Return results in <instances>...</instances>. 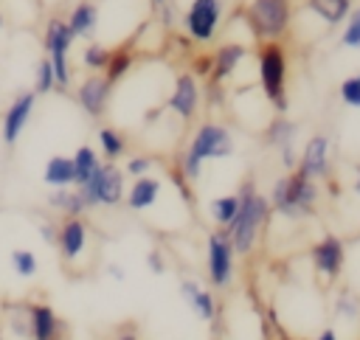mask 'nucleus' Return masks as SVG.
I'll use <instances>...</instances> for the list:
<instances>
[{
  "mask_svg": "<svg viewBox=\"0 0 360 340\" xmlns=\"http://www.w3.org/2000/svg\"><path fill=\"white\" fill-rule=\"evenodd\" d=\"M239 211H236V219L225 228L228 239H231V247L236 256H250L259 244V236L262 230L270 225V202H267V194L256 191V180L253 177H245L239 183Z\"/></svg>",
  "mask_w": 360,
  "mask_h": 340,
  "instance_id": "nucleus-1",
  "label": "nucleus"
},
{
  "mask_svg": "<svg viewBox=\"0 0 360 340\" xmlns=\"http://www.w3.org/2000/svg\"><path fill=\"white\" fill-rule=\"evenodd\" d=\"M233 149H236V146H233V135H231V129H228L225 124L202 121V124L194 129V135H191L186 152L177 157V166L183 169V174H186L191 183H197V180L202 177L205 160L231 157Z\"/></svg>",
  "mask_w": 360,
  "mask_h": 340,
  "instance_id": "nucleus-2",
  "label": "nucleus"
},
{
  "mask_svg": "<svg viewBox=\"0 0 360 340\" xmlns=\"http://www.w3.org/2000/svg\"><path fill=\"white\" fill-rule=\"evenodd\" d=\"M318 200H321V185L315 180L298 174V171L281 174L273 183L270 197H267L270 211L278 214V216H284V219H290V222L312 216L315 208H318Z\"/></svg>",
  "mask_w": 360,
  "mask_h": 340,
  "instance_id": "nucleus-3",
  "label": "nucleus"
},
{
  "mask_svg": "<svg viewBox=\"0 0 360 340\" xmlns=\"http://www.w3.org/2000/svg\"><path fill=\"white\" fill-rule=\"evenodd\" d=\"M256 45L278 42L292 22V0H248L239 11Z\"/></svg>",
  "mask_w": 360,
  "mask_h": 340,
  "instance_id": "nucleus-4",
  "label": "nucleus"
},
{
  "mask_svg": "<svg viewBox=\"0 0 360 340\" xmlns=\"http://www.w3.org/2000/svg\"><path fill=\"white\" fill-rule=\"evenodd\" d=\"M259 62V84L276 115H287L290 96H287V51L281 42H262L256 51Z\"/></svg>",
  "mask_w": 360,
  "mask_h": 340,
  "instance_id": "nucleus-5",
  "label": "nucleus"
},
{
  "mask_svg": "<svg viewBox=\"0 0 360 340\" xmlns=\"http://www.w3.org/2000/svg\"><path fill=\"white\" fill-rule=\"evenodd\" d=\"M124 171L115 166V163H101L90 180L84 185H79V194L87 205V211L93 208H118L124 202V194H127V185H124Z\"/></svg>",
  "mask_w": 360,
  "mask_h": 340,
  "instance_id": "nucleus-6",
  "label": "nucleus"
},
{
  "mask_svg": "<svg viewBox=\"0 0 360 340\" xmlns=\"http://www.w3.org/2000/svg\"><path fill=\"white\" fill-rule=\"evenodd\" d=\"M222 11H225L222 0H191L188 8L180 14L186 37L191 42H197V45H208L219 31Z\"/></svg>",
  "mask_w": 360,
  "mask_h": 340,
  "instance_id": "nucleus-7",
  "label": "nucleus"
},
{
  "mask_svg": "<svg viewBox=\"0 0 360 340\" xmlns=\"http://www.w3.org/2000/svg\"><path fill=\"white\" fill-rule=\"evenodd\" d=\"M236 253L231 247V239L225 230H211L208 233V242H205V273H208V281L211 287L217 289H228L233 284V264Z\"/></svg>",
  "mask_w": 360,
  "mask_h": 340,
  "instance_id": "nucleus-8",
  "label": "nucleus"
},
{
  "mask_svg": "<svg viewBox=\"0 0 360 340\" xmlns=\"http://www.w3.org/2000/svg\"><path fill=\"white\" fill-rule=\"evenodd\" d=\"M309 261H312V270L326 284H335L340 278V273H343V264H346V244H343V239L335 236V233L321 236L309 247Z\"/></svg>",
  "mask_w": 360,
  "mask_h": 340,
  "instance_id": "nucleus-9",
  "label": "nucleus"
},
{
  "mask_svg": "<svg viewBox=\"0 0 360 340\" xmlns=\"http://www.w3.org/2000/svg\"><path fill=\"white\" fill-rule=\"evenodd\" d=\"M87 242H90V228H87L84 216H65L56 225V247H59L62 261H68V264L79 261L87 250Z\"/></svg>",
  "mask_w": 360,
  "mask_h": 340,
  "instance_id": "nucleus-10",
  "label": "nucleus"
},
{
  "mask_svg": "<svg viewBox=\"0 0 360 340\" xmlns=\"http://www.w3.org/2000/svg\"><path fill=\"white\" fill-rule=\"evenodd\" d=\"M34 107H37V93L34 90H20L11 98V104H8L6 115H3V126H0V135H3L6 146H14L20 140L22 129L28 126V121L34 115Z\"/></svg>",
  "mask_w": 360,
  "mask_h": 340,
  "instance_id": "nucleus-11",
  "label": "nucleus"
},
{
  "mask_svg": "<svg viewBox=\"0 0 360 340\" xmlns=\"http://www.w3.org/2000/svg\"><path fill=\"white\" fill-rule=\"evenodd\" d=\"M329 138L323 132H315L312 138H307L301 155H298V166L295 171L321 183V180H329Z\"/></svg>",
  "mask_w": 360,
  "mask_h": 340,
  "instance_id": "nucleus-12",
  "label": "nucleus"
},
{
  "mask_svg": "<svg viewBox=\"0 0 360 340\" xmlns=\"http://www.w3.org/2000/svg\"><path fill=\"white\" fill-rule=\"evenodd\" d=\"M166 110L180 121H194L200 112V81L186 70L174 79V87L166 98Z\"/></svg>",
  "mask_w": 360,
  "mask_h": 340,
  "instance_id": "nucleus-13",
  "label": "nucleus"
},
{
  "mask_svg": "<svg viewBox=\"0 0 360 340\" xmlns=\"http://www.w3.org/2000/svg\"><path fill=\"white\" fill-rule=\"evenodd\" d=\"M68 326L56 309L45 301H28V337L31 340H65Z\"/></svg>",
  "mask_w": 360,
  "mask_h": 340,
  "instance_id": "nucleus-14",
  "label": "nucleus"
},
{
  "mask_svg": "<svg viewBox=\"0 0 360 340\" xmlns=\"http://www.w3.org/2000/svg\"><path fill=\"white\" fill-rule=\"evenodd\" d=\"M110 93H112V84L101 76V73H90L79 81L76 87V101L79 107L84 110V115L90 118H101L107 112V104H110Z\"/></svg>",
  "mask_w": 360,
  "mask_h": 340,
  "instance_id": "nucleus-15",
  "label": "nucleus"
},
{
  "mask_svg": "<svg viewBox=\"0 0 360 340\" xmlns=\"http://www.w3.org/2000/svg\"><path fill=\"white\" fill-rule=\"evenodd\" d=\"M245 59H248V45L245 42H233V39L222 42L211 53V76H208V84H219L222 87V81H228L239 70V65Z\"/></svg>",
  "mask_w": 360,
  "mask_h": 340,
  "instance_id": "nucleus-16",
  "label": "nucleus"
},
{
  "mask_svg": "<svg viewBox=\"0 0 360 340\" xmlns=\"http://www.w3.org/2000/svg\"><path fill=\"white\" fill-rule=\"evenodd\" d=\"M180 298L188 303V309L194 312V318H200L202 323H214L217 320V315H219V303H217V298H214V292L211 289H205L200 281H194V278H183L180 281Z\"/></svg>",
  "mask_w": 360,
  "mask_h": 340,
  "instance_id": "nucleus-17",
  "label": "nucleus"
},
{
  "mask_svg": "<svg viewBox=\"0 0 360 340\" xmlns=\"http://www.w3.org/2000/svg\"><path fill=\"white\" fill-rule=\"evenodd\" d=\"M98 6L93 3V0H76L73 6H70V11H68V17H65V22H68V28H70V34L76 37V39H93L96 37V28H98Z\"/></svg>",
  "mask_w": 360,
  "mask_h": 340,
  "instance_id": "nucleus-18",
  "label": "nucleus"
},
{
  "mask_svg": "<svg viewBox=\"0 0 360 340\" xmlns=\"http://www.w3.org/2000/svg\"><path fill=\"white\" fill-rule=\"evenodd\" d=\"M160 191H163L160 177L143 174V177H135V180H132V185H129L127 194H124V202H127L129 211H149V208L158 202Z\"/></svg>",
  "mask_w": 360,
  "mask_h": 340,
  "instance_id": "nucleus-19",
  "label": "nucleus"
},
{
  "mask_svg": "<svg viewBox=\"0 0 360 340\" xmlns=\"http://www.w3.org/2000/svg\"><path fill=\"white\" fill-rule=\"evenodd\" d=\"M76 42V37L70 34L65 17H51L45 22V31H42V45H45V53L48 59H59V56H70V45Z\"/></svg>",
  "mask_w": 360,
  "mask_h": 340,
  "instance_id": "nucleus-20",
  "label": "nucleus"
},
{
  "mask_svg": "<svg viewBox=\"0 0 360 340\" xmlns=\"http://www.w3.org/2000/svg\"><path fill=\"white\" fill-rule=\"evenodd\" d=\"M0 329L6 340H31L28 337V301H14L3 306Z\"/></svg>",
  "mask_w": 360,
  "mask_h": 340,
  "instance_id": "nucleus-21",
  "label": "nucleus"
},
{
  "mask_svg": "<svg viewBox=\"0 0 360 340\" xmlns=\"http://www.w3.org/2000/svg\"><path fill=\"white\" fill-rule=\"evenodd\" d=\"M45 202H48L53 211H59L62 216H84V214H87V205H84V200H82V194H79L76 185L51 188L48 197H45Z\"/></svg>",
  "mask_w": 360,
  "mask_h": 340,
  "instance_id": "nucleus-22",
  "label": "nucleus"
},
{
  "mask_svg": "<svg viewBox=\"0 0 360 340\" xmlns=\"http://www.w3.org/2000/svg\"><path fill=\"white\" fill-rule=\"evenodd\" d=\"M42 180L51 188H68V185H73V160L68 155L48 157V163L42 169Z\"/></svg>",
  "mask_w": 360,
  "mask_h": 340,
  "instance_id": "nucleus-23",
  "label": "nucleus"
},
{
  "mask_svg": "<svg viewBox=\"0 0 360 340\" xmlns=\"http://www.w3.org/2000/svg\"><path fill=\"white\" fill-rule=\"evenodd\" d=\"M307 8L315 11V17H321L326 25H338L346 22L349 11L354 8V0H307Z\"/></svg>",
  "mask_w": 360,
  "mask_h": 340,
  "instance_id": "nucleus-24",
  "label": "nucleus"
},
{
  "mask_svg": "<svg viewBox=\"0 0 360 340\" xmlns=\"http://www.w3.org/2000/svg\"><path fill=\"white\" fill-rule=\"evenodd\" d=\"M73 185L79 188V185H84L87 180H90V174L101 166V160H98V152L90 146V143H82L76 152H73Z\"/></svg>",
  "mask_w": 360,
  "mask_h": 340,
  "instance_id": "nucleus-25",
  "label": "nucleus"
},
{
  "mask_svg": "<svg viewBox=\"0 0 360 340\" xmlns=\"http://www.w3.org/2000/svg\"><path fill=\"white\" fill-rule=\"evenodd\" d=\"M132 65H135L132 48H129V45H118V48L110 51V59H107V67H104L101 76H104L110 84H115V81H121V79L132 70Z\"/></svg>",
  "mask_w": 360,
  "mask_h": 340,
  "instance_id": "nucleus-26",
  "label": "nucleus"
},
{
  "mask_svg": "<svg viewBox=\"0 0 360 340\" xmlns=\"http://www.w3.org/2000/svg\"><path fill=\"white\" fill-rule=\"evenodd\" d=\"M295 135H298V124L290 121L287 115H276V118H270V124H267V129H264V143H270V146L278 149V146L292 143Z\"/></svg>",
  "mask_w": 360,
  "mask_h": 340,
  "instance_id": "nucleus-27",
  "label": "nucleus"
},
{
  "mask_svg": "<svg viewBox=\"0 0 360 340\" xmlns=\"http://www.w3.org/2000/svg\"><path fill=\"white\" fill-rule=\"evenodd\" d=\"M236 211H239V197L236 194H222V197H214L208 202V214H211V222L225 230L233 219H236Z\"/></svg>",
  "mask_w": 360,
  "mask_h": 340,
  "instance_id": "nucleus-28",
  "label": "nucleus"
},
{
  "mask_svg": "<svg viewBox=\"0 0 360 340\" xmlns=\"http://www.w3.org/2000/svg\"><path fill=\"white\" fill-rule=\"evenodd\" d=\"M96 140H98V149H101V155L107 157V163H115V160L127 152V138H124L121 129H115V126H98Z\"/></svg>",
  "mask_w": 360,
  "mask_h": 340,
  "instance_id": "nucleus-29",
  "label": "nucleus"
},
{
  "mask_svg": "<svg viewBox=\"0 0 360 340\" xmlns=\"http://www.w3.org/2000/svg\"><path fill=\"white\" fill-rule=\"evenodd\" d=\"M332 315L343 323H357L360 320V298L352 289H338L335 301H332Z\"/></svg>",
  "mask_w": 360,
  "mask_h": 340,
  "instance_id": "nucleus-30",
  "label": "nucleus"
},
{
  "mask_svg": "<svg viewBox=\"0 0 360 340\" xmlns=\"http://www.w3.org/2000/svg\"><path fill=\"white\" fill-rule=\"evenodd\" d=\"M8 261H11V270H14L20 278H34V275L39 273V259H37V253L28 250V247H14L11 256H8Z\"/></svg>",
  "mask_w": 360,
  "mask_h": 340,
  "instance_id": "nucleus-31",
  "label": "nucleus"
},
{
  "mask_svg": "<svg viewBox=\"0 0 360 340\" xmlns=\"http://www.w3.org/2000/svg\"><path fill=\"white\" fill-rule=\"evenodd\" d=\"M107 59H110V48L101 42H87L82 51V67L90 73H104Z\"/></svg>",
  "mask_w": 360,
  "mask_h": 340,
  "instance_id": "nucleus-32",
  "label": "nucleus"
},
{
  "mask_svg": "<svg viewBox=\"0 0 360 340\" xmlns=\"http://www.w3.org/2000/svg\"><path fill=\"white\" fill-rule=\"evenodd\" d=\"M340 45L343 48H352V51H360V6H354L346 17V25H343V34H340Z\"/></svg>",
  "mask_w": 360,
  "mask_h": 340,
  "instance_id": "nucleus-33",
  "label": "nucleus"
},
{
  "mask_svg": "<svg viewBox=\"0 0 360 340\" xmlns=\"http://www.w3.org/2000/svg\"><path fill=\"white\" fill-rule=\"evenodd\" d=\"M53 87H56V81H53L51 62H48V56H42V59L34 65V93H37V96H45V93H51Z\"/></svg>",
  "mask_w": 360,
  "mask_h": 340,
  "instance_id": "nucleus-34",
  "label": "nucleus"
},
{
  "mask_svg": "<svg viewBox=\"0 0 360 340\" xmlns=\"http://www.w3.org/2000/svg\"><path fill=\"white\" fill-rule=\"evenodd\" d=\"M169 180H172V185H174V191L180 194V200L186 202V205H194V188H191V180L183 174V169L177 166V160L169 166Z\"/></svg>",
  "mask_w": 360,
  "mask_h": 340,
  "instance_id": "nucleus-35",
  "label": "nucleus"
},
{
  "mask_svg": "<svg viewBox=\"0 0 360 340\" xmlns=\"http://www.w3.org/2000/svg\"><path fill=\"white\" fill-rule=\"evenodd\" d=\"M338 93H340V101H343L346 107H352V110H360V73H354V76H346V79L340 81Z\"/></svg>",
  "mask_w": 360,
  "mask_h": 340,
  "instance_id": "nucleus-36",
  "label": "nucleus"
},
{
  "mask_svg": "<svg viewBox=\"0 0 360 340\" xmlns=\"http://www.w3.org/2000/svg\"><path fill=\"white\" fill-rule=\"evenodd\" d=\"M152 166H155V157H149V155H132V157H127V163H124V177H143V174H149L152 171Z\"/></svg>",
  "mask_w": 360,
  "mask_h": 340,
  "instance_id": "nucleus-37",
  "label": "nucleus"
},
{
  "mask_svg": "<svg viewBox=\"0 0 360 340\" xmlns=\"http://www.w3.org/2000/svg\"><path fill=\"white\" fill-rule=\"evenodd\" d=\"M197 81L200 79H205L208 81V76H211V53H194L191 56V70H188Z\"/></svg>",
  "mask_w": 360,
  "mask_h": 340,
  "instance_id": "nucleus-38",
  "label": "nucleus"
},
{
  "mask_svg": "<svg viewBox=\"0 0 360 340\" xmlns=\"http://www.w3.org/2000/svg\"><path fill=\"white\" fill-rule=\"evenodd\" d=\"M278 160H281V169H284V171H295V166H298V152H295V146H292V143L278 146Z\"/></svg>",
  "mask_w": 360,
  "mask_h": 340,
  "instance_id": "nucleus-39",
  "label": "nucleus"
},
{
  "mask_svg": "<svg viewBox=\"0 0 360 340\" xmlns=\"http://www.w3.org/2000/svg\"><path fill=\"white\" fill-rule=\"evenodd\" d=\"M146 267H149V273H155V275H163V273H166V259H163V253H160L158 247H152V250L146 253Z\"/></svg>",
  "mask_w": 360,
  "mask_h": 340,
  "instance_id": "nucleus-40",
  "label": "nucleus"
},
{
  "mask_svg": "<svg viewBox=\"0 0 360 340\" xmlns=\"http://www.w3.org/2000/svg\"><path fill=\"white\" fill-rule=\"evenodd\" d=\"M39 236L45 244H56V222H39Z\"/></svg>",
  "mask_w": 360,
  "mask_h": 340,
  "instance_id": "nucleus-41",
  "label": "nucleus"
},
{
  "mask_svg": "<svg viewBox=\"0 0 360 340\" xmlns=\"http://www.w3.org/2000/svg\"><path fill=\"white\" fill-rule=\"evenodd\" d=\"M158 8H160V22H163L166 28H172V25H174V8H172V3L166 0V3L158 6Z\"/></svg>",
  "mask_w": 360,
  "mask_h": 340,
  "instance_id": "nucleus-42",
  "label": "nucleus"
},
{
  "mask_svg": "<svg viewBox=\"0 0 360 340\" xmlns=\"http://www.w3.org/2000/svg\"><path fill=\"white\" fill-rule=\"evenodd\" d=\"M112 340H141V337H138V326H132V323H129V326H121Z\"/></svg>",
  "mask_w": 360,
  "mask_h": 340,
  "instance_id": "nucleus-43",
  "label": "nucleus"
},
{
  "mask_svg": "<svg viewBox=\"0 0 360 340\" xmlns=\"http://www.w3.org/2000/svg\"><path fill=\"white\" fill-rule=\"evenodd\" d=\"M107 275H110L112 281H124V278H127V270H124L121 264H115V261H110V264H107Z\"/></svg>",
  "mask_w": 360,
  "mask_h": 340,
  "instance_id": "nucleus-44",
  "label": "nucleus"
},
{
  "mask_svg": "<svg viewBox=\"0 0 360 340\" xmlns=\"http://www.w3.org/2000/svg\"><path fill=\"white\" fill-rule=\"evenodd\" d=\"M315 340H340V334H338L332 326H326V329H321V332H318V337H315Z\"/></svg>",
  "mask_w": 360,
  "mask_h": 340,
  "instance_id": "nucleus-45",
  "label": "nucleus"
},
{
  "mask_svg": "<svg viewBox=\"0 0 360 340\" xmlns=\"http://www.w3.org/2000/svg\"><path fill=\"white\" fill-rule=\"evenodd\" d=\"M352 185H354V194L360 197V163L354 166V183H352Z\"/></svg>",
  "mask_w": 360,
  "mask_h": 340,
  "instance_id": "nucleus-46",
  "label": "nucleus"
},
{
  "mask_svg": "<svg viewBox=\"0 0 360 340\" xmlns=\"http://www.w3.org/2000/svg\"><path fill=\"white\" fill-rule=\"evenodd\" d=\"M273 340H295V337H292V334H287L281 326H276V337H273Z\"/></svg>",
  "mask_w": 360,
  "mask_h": 340,
  "instance_id": "nucleus-47",
  "label": "nucleus"
},
{
  "mask_svg": "<svg viewBox=\"0 0 360 340\" xmlns=\"http://www.w3.org/2000/svg\"><path fill=\"white\" fill-rule=\"evenodd\" d=\"M3 22H6V14L0 11V31H3Z\"/></svg>",
  "mask_w": 360,
  "mask_h": 340,
  "instance_id": "nucleus-48",
  "label": "nucleus"
},
{
  "mask_svg": "<svg viewBox=\"0 0 360 340\" xmlns=\"http://www.w3.org/2000/svg\"><path fill=\"white\" fill-rule=\"evenodd\" d=\"M149 3H152V6H163L166 0H149Z\"/></svg>",
  "mask_w": 360,
  "mask_h": 340,
  "instance_id": "nucleus-49",
  "label": "nucleus"
},
{
  "mask_svg": "<svg viewBox=\"0 0 360 340\" xmlns=\"http://www.w3.org/2000/svg\"><path fill=\"white\" fill-rule=\"evenodd\" d=\"M0 340H6V334H3V329H0Z\"/></svg>",
  "mask_w": 360,
  "mask_h": 340,
  "instance_id": "nucleus-50",
  "label": "nucleus"
}]
</instances>
